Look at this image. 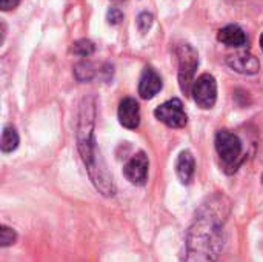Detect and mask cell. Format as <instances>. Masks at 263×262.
<instances>
[{"label":"cell","instance_id":"obj_1","mask_svg":"<svg viewBox=\"0 0 263 262\" xmlns=\"http://www.w3.org/2000/svg\"><path fill=\"white\" fill-rule=\"evenodd\" d=\"M230 202L223 195L208 198L196 212L186 233L185 262H216L223 246V225Z\"/></svg>","mask_w":263,"mask_h":262},{"label":"cell","instance_id":"obj_2","mask_svg":"<svg viewBox=\"0 0 263 262\" xmlns=\"http://www.w3.org/2000/svg\"><path fill=\"white\" fill-rule=\"evenodd\" d=\"M92 130H94V108H92V105H86L82 108L79 127H77L79 151L82 154L83 164L86 165L88 173H89L96 188L103 196H114L116 195V185L112 182V176H109L105 165L96 156Z\"/></svg>","mask_w":263,"mask_h":262},{"label":"cell","instance_id":"obj_3","mask_svg":"<svg viewBox=\"0 0 263 262\" xmlns=\"http://www.w3.org/2000/svg\"><path fill=\"white\" fill-rule=\"evenodd\" d=\"M216 150L220 159V165L227 174H233L243 162V145L237 134L220 130L216 134Z\"/></svg>","mask_w":263,"mask_h":262},{"label":"cell","instance_id":"obj_4","mask_svg":"<svg viewBox=\"0 0 263 262\" xmlns=\"http://www.w3.org/2000/svg\"><path fill=\"white\" fill-rule=\"evenodd\" d=\"M177 57H179V85L185 94H190L196 82L194 76L199 66V56L191 45L182 43L177 48Z\"/></svg>","mask_w":263,"mask_h":262},{"label":"cell","instance_id":"obj_5","mask_svg":"<svg viewBox=\"0 0 263 262\" xmlns=\"http://www.w3.org/2000/svg\"><path fill=\"white\" fill-rule=\"evenodd\" d=\"M191 94L194 97V102L203 108L210 110L216 105L217 100V82L211 74H202L196 79Z\"/></svg>","mask_w":263,"mask_h":262},{"label":"cell","instance_id":"obj_6","mask_svg":"<svg viewBox=\"0 0 263 262\" xmlns=\"http://www.w3.org/2000/svg\"><path fill=\"white\" fill-rule=\"evenodd\" d=\"M154 116L170 128H183L188 122L186 113L179 99H171L159 105L154 111Z\"/></svg>","mask_w":263,"mask_h":262},{"label":"cell","instance_id":"obj_7","mask_svg":"<svg viewBox=\"0 0 263 262\" xmlns=\"http://www.w3.org/2000/svg\"><path fill=\"white\" fill-rule=\"evenodd\" d=\"M148 168H149V161H148V156L140 151L137 154H134L128 164L125 165L123 168V174L125 178L134 184V185H142L146 182V178H148Z\"/></svg>","mask_w":263,"mask_h":262},{"label":"cell","instance_id":"obj_8","mask_svg":"<svg viewBox=\"0 0 263 262\" xmlns=\"http://www.w3.org/2000/svg\"><path fill=\"white\" fill-rule=\"evenodd\" d=\"M227 63L231 69L240 73V74H256L260 69V62L256 56H253L248 51H242L237 54H233L227 59Z\"/></svg>","mask_w":263,"mask_h":262},{"label":"cell","instance_id":"obj_9","mask_svg":"<svg viewBox=\"0 0 263 262\" xmlns=\"http://www.w3.org/2000/svg\"><path fill=\"white\" fill-rule=\"evenodd\" d=\"M117 114L119 122L128 130H136L140 124V107L133 97H126L120 102Z\"/></svg>","mask_w":263,"mask_h":262},{"label":"cell","instance_id":"obj_10","mask_svg":"<svg viewBox=\"0 0 263 262\" xmlns=\"http://www.w3.org/2000/svg\"><path fill=\"white\" fill-rule=\"evenodd\" d=\"M162 90V79L156 73L154 68L146 66L140 76L139 82V94L143 99H153Z\"/></svg>","mask_w":263,"mask_h":262},{"label":"cell","instance_id":"obj_11","mask_svg":"<svg viewBox=\"0 0 263 262\" xmlns=\"http://www.w3.org/2000/svg\"><path fill=\"white\" fill-rule=\"evenodd\" d=\"M217 39L219 42L231 48H242L248 43V37L239 25H227L219 31Z\"/></svg>","mask_w":263,"mask_h":262},{"label":"cell","instance_id":"obj_12","mask_svg":"<svg viewBox=\"0 0 263 262\" xmlns=\"http://www.w3.org/2000/svg\"><path fill=\"white\" fill-rule=\"evenodd\" d=\"M194 171H196L194 156L191 154V151H182L177 158V162H176L177 178L180 179L182 184L188 185V184H191V181L194 178Z\"/></svg>","mask_w":263,"mask_h":262},{"label":"cell","instance_id":"obj_13","mask_svg":"<svg viewBox=\"0 0 263 262\" xmlns=\"http://www.w3.org/2000/svg\"><path fill=\"white\" fill-rule=\"evenodd\" d=\"M18 147V134L14 127L8 125L2 131V141H0V150L3 153H12Z\"/></svg>","mask_w":263,"mask_h":262},{"label":"cell","instance_id":"obj_14","mask_svg":"<svg viewBox=\"0 0 263 262\" xmlns=\"http://www.w3.org/2000/svg\"><path fill=\"white\" fill-rule=\"evenodd\" d=\"M94 43L91 40H86V39H82V40H77L76 43H72V53L80 56V57H88L94 53Z\"/></svg>","mask_w":263,"mask_h":262},{"label":"cell","instance_id":"obj_15","mask_svg":"<svg viewBox=\"0 0 263 262\" xmlns=\"http://www.w3.org/2000/svg\"><path fill=\"white\" fill-rule=\"evenodd\" d=\"M76 77L80 80V82H85V80H89L92 76H94V69H92V65L89 62H80L79 65H76Z\"/></svg>","mask_w":263,"mask_h":262},{"label":"cell","instance_id":"obj_16","mask_svg":"<svg viewBox=\"0 0 263 262\" xmlns=\"http://www.w3.org/2000/svg\"><path fill=\"white\" fill-rule=\"evenodd\" d=\"M17 239V235L12 229L6 227V225H2L0 227V246L2 247H9L15 242Z\"/></svg>","mask_w":263,"mask_h":262},{"label":"cell","instance_id":"obj_17","mask_svg":"<svg viewBox=\"0 0 263 262\" xmlns=\"http://www.w3.org/2000/svg\"><path fill=\"white\" fill-rule=\"evenodd\" d=\"M153 25V14L149 12H142L137 19V26L142 32H146Z\"/></svg>","mask_w":263,"mask_h":262},{"label":"cell","instance_id":"obj_18","mask_svg":"<svg viewBox=\"0 0 263 262\" xmlns=\"http://www.w3.org/2000/svg\"><path fill=\"white\" fill-rule=\"evenodd\" d=\"M106 19L111 25H117L120 23V20L123 19V14L119 8H109L108 9V14H106Z\"/></svg>","mask_w":263,"mask_h":262},{"label":"cell","instance_id":"obj_19","mask_svg":"<svg viewBox=\"0 0 263 262\" xmlns=\"http://www.w3.org/2000/svg\"><path fill=\"white\" fill-rule=\"evenodd\" d=\"M18 3H20V0H0V8H2V11H11V9L17 8Z\"/></svg>","mask_w":263,"mask_h":262},{"label":"cell","instance_id":"obj_20","mask_svg":"<svg viewBox=\"0 0 263 262\" xmlns=\"http://www.w3.org/2000/svg\"><path fill=\"white\" fill-rule=\"evenodd\" d=\"M260 48H262V51H263V34H262V37H260Z\"/></svg>","mask_w":263,"mask_h":262},{"label":"cell","instance_id":"obj_21","mask_svg":"<svg viewBox=\"0 0 263 262\" xmlns=\"http://www.w3.org/2000/svg\"><path fill=\"white\" fill-rule=\"evenodd\" d=\"M262 182H263V176H262Z\"/></svg>","mask_w":263,"mask_h":262}]
</instances>
